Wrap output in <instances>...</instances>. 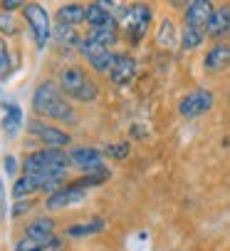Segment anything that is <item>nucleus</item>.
<instances>
[{"label": "nucleus", "mask_w": 230, "mask_h": 251, "mask_svg": "<svg viewBox=\"0 0 230 251\" xmlns=\"http://www.w3.org/2000/svg\"><path fill=\"white\" fill-rule=\"evenodd\" d=\"M60 85H62V92H67L69 97L80 100V102H92L97 97V85L84 75V70H80V67L62 70Z\"/></svg>", "instance_id": "f03ea898"}, {"label": "nucleus", "mask_w": 230, "mask_h": 251, "mask_svg": "<svg viewBox=\"0 0 230 251\" xmlns=\"http://www.w3.org/2000/svg\"><path fill=\"white\" fill-rule=\"evenodd\" d=\"M134 73H136V62H134V57H129V55H117V57H114V65H111V70H109L111 82L126 85V82L134 77Z\"/></svg>", "instance_id": "9b49d317"}, {"label": "nucleus", "mask_w": 230, "mask_h": 251, "mask_svg": "<svg viewBox=\"0 0 230 251\" xmlns=\"http://www.w3.org/2000/svg\"><path fill=\"white\" fill-rule=\"evenodd\" d=\"M203 43V30H196V27H186L183 30V38H181V45L186 50H193Z\"/></svg>", "instance_id": "412c9836"}, {"label": "nucleus", "mask_w": 230, "mask_h": 251, "mask_svg": "<svg viewBox=\"0 0 230 251\" xmlns=\"http://www.w3.org/2000/svg\"><path fill=\"white\" fill-rule=\"evenodd\" d=\"M80 50H82L84 60L97 70V73H109L111 65H114V57H117L114 52H109L106 48H102V45H97V43H92V40L80 43Z\"/></svg>", "instance_id": "6e6552de"}, {"label": "nucleus", "mask_w": 230, "mask_h": 251, "mask_svg": "<svg viewBox=\"0 0 230 251\" xmlns=\"http://www.w3.org/2000/svg\"><path fill=\"white\" fill-rule=\"evenodd\" d=\"M13 73V65H10V52H8V45L5 40L0 38V80H8Z\"/></svg>", "instance_id": "4be33fe9"}, {"label": "nucleus", "mask_w": 230, "mask_h": 251, "mask_svg": "<svg viewBox=\"0 0 230 251\" xmlns=\"http://www.w3.org/2000/svg\"><path fill=\"white\" fill-rule=\"evenodd\" d=\"M20 122H22L20 107H18V104H10V107H8V115H5V120H3V129L13 137V134L20 129Z\"/></svg>", "instance_id": "6ab92c4d"}, {"label": "nucleus", "mask_w": 230, "mask_h": 251, "mask_svg": "<svg viewBox=\"0 0 230 251\" xmlns=\"http://www.w3.org/2000/svg\"><path fill=\"white\" fill-rule=\"evenodd\" d=\"M32 107L37 115L42 117H52V120H62V122H72L74 112L67 104V100L62 97L60 87L55 82H42L32 95Z\"/></svg>", "instance_id": "f257e3e1"}, {"label": "nucleus", "mask_w": 230, "mask_h": 251, "mask_svg": "<svg viewBox=\"0 0 230 251\" xmlns=\"http://www.w3.org/2000/svg\"><path fill=\"white\" fill-rule=\"evenodd\" d=\"M148 25H151V10L146 5H134L126 13V38L131 43H139L148 32Z\"/></svg>", "instance_id": "0eeeda50"}, {"label": "nucleus", "mask_w": 230, "mask_h": 251, "mask_svg": "<svg viewBox=\"0 0 230 251\" xmlns=\"http://www.w3.org/2000/svg\"><path fill=\"white\" fill-rule=\"evenodd\" d=\"M57 38H60V43L74 45V43H77V32H74L69 25H60V30H57Z\"/></svg>", "instance_id": "393cba45"}, {"label": "nucleus", "mask_w": 230, "mask_h": 251, "mask_svg": "<svg viewBox=\"0 0 230 251\" xmlns=\"http://www.w3.org/2000/svg\"><path fill=\"white\" fill-rule=\"evenodd\" d=\"M87 40H92V43H97V45H102V48L109 50V45L117 43V27H97V30H89Z\"/></svg>", "instance_id": "a211bd4d"}, {"label": "nucleus", "mask_w": 230, "mask_h": 251, "mask_svg": "<svg viewBox=\"0 0 230 251\" xmlns=\"http://www.w3.org/2000/svg\"><path fill=\"white\" fill-rule=\"evenodd\" d=\"M30 206H32V201H18L13 214H15V217H18V214H25V209H30Z\"/></svg>", "instance_id": "bb28decb"}, {"label": "nucleus", "mask_w": 230, "mask_h": 251, "mask_svg": "<svg viewBox=\"0 0 230 251\" xmlns=\"http://www.w3.org/2000/svg\"><path fill=\"white\" fill-rule=\"evenodd\" d=\"M210 107H213V95L208 90H196L178 102V112L183 117H201L210 110Z\"/></svg>", "instance_id": "39448f33"}, {"label": "nucleus", "mask_w": 230, "mask_h": 251, "mask_svg": "<svg viewBox=\"0 0 230 251\" xmlns=\"http://www.w3.org/2000/svg\"><path fill=\"white\" fill-rule=\"evenodd\" d=\"M173 23L171 20H164L161 23V30H159V45L161 48H173Z\"/></svg>", "instance_id": "b1692460"}, {"label": "nucleus", "mask_w": 230, "mask_h": 251, "mask_svg": "<svg viewBox=\"0 0 230 251\" xmlns=\"http://www.w3.org/2000/svg\"><path fill=\"white\" fill-rule=\"evenodd\" d=\"M213 5L206 3V0H196L186 8V27H196V30H203L208 27L210 23V15H213Z\"/></svg>", "instance_id": "1a4fd4ad"}, {"label": "nucleus", "mask_w": 230, "mask_h": 251, "mask_svg": "<svg viewBox=\"0 0 230 251\" xmlns=\"http://www.w3.org/2000/svg\"><path fill=\"white\" fill-rule=\"evenodd\" d=\"M30 132H32L35 137H40L45 145L52 147V150H60V147L69 145V137H67L62 129H57V127H47V125H42V122H30Z\"/></svg>", "instance_id": "9d476101"}, {"label": "nucleus", "mask_w": 230, "mask_h": 251, "mask_svg": "<svg viewBox=\"0 0 230 251\" xmlns=\"http://www.w3.org/2000/svg\"><path fill=\"white\" fill-rule=\"evenodd\" d=\"M206 32H208V35H213V38H220V35L230 32V8H228V5H225V8L213 10V15H210V23H208Z\"/></svg>", "instance_id": "2eb2a0df"}, {"label": "nucleus", "mask_w": 230, "mask_h": 251, "mask_svg": "<svg viewBox=\"0 0 230 251\" xmlns=\"http://www.w3.org/2000/svg\"><path fill=\"white\" fill-rule=\"evenodd\" d=\"M15 167H18L15 159H13V157H5V169H8V174H15Z\"/></svg>", "instance_id": "c85d7f7f"}, {"label": "nucleus", "mask_w": 230, "mask_h": 251, "mask_svg": "<svg viewBox=\"0 0 230 251\" xmlns=\"http://www.w3.org/2000/svg\"><path fill=\"white\" fill-rule=\"evenodd\" d=\"M0 199H3V182H0Z\"/></svg>", "instance_id": "c756f323"}, {"label": "nucleus", "mask_w": 230, "mask_h": 251, "mask_svg": "<svg viewBox=\"0 0 230 251\" xmlns=\"http://www.w3.org/2000/svg\"><path fill=\"white\" fill-rule=\"evenodd\" d=\"M69 162L82 169H94V167H102V152L92 147H77L69 152Z\"/></svg>", "instance_id": "ddd939ff"}, {"label": "nucleus", "mask_w": 230, "mask_h": 251, "mask_svg": "<svg viewBox=\"0 0 230 251\" xmlns=\"http://www.w3.org/2000/svg\"><path fill=\"white\" fill-rule=\"evenodd\" d=\"M69 164V154H64L62 150H42V152H35L30 157H25L22 169L25 174H40V172H64V167Z\"/></svg>", "instance_id": "7ed1b4c3"}, {"label": "nucleus", "mask_w": 230, "mask_h": 251, "mask_svg": "<svg viewBox=\"0 0 230 251\" xmlns=\"http://www.w3.org/2000/svg\"><path fill=\"white\" fill-rule=\"evenodd\" d=\"M104 229V222L102 219H94V222H87V224H74L67 229L69 236H87V234H97Z\"/></svg>", "instance_id": "aec40b11"}, {"label": "nucleus", "mask_w": 230, "mask_h": 251, "mask_svg": "<svg viewBox=\"0 0 230 251\" xmlns=\"http://www.w3.org/2000/svg\"><path fill=\"white\" fill-rule=\"evenodd\" d=\"M50 246H55V244H45V241H35V239H20L18 244H15V251H47Z\"/></svg>", "instance_id": "5701e85b"}, {"label": "nucleus", "mask_w": 230, "mask_h": 251, "mask_svg": "<svg viewBox=\"0 0 230 251\" xmlns=\"http://www.w3.org/2000/svg\"><path fill=\"white\" fill-rule=\"evenodd\" d=\"M18 8H25V5L18 3V0H5L3 3V10H18Z\"/></svg>", "instance_id": "cd10ccee"}, {"label": "nucleus", "mask_w": 230, "mask_h": 251, "mask_svg": "<svg viewBox=\"0 0 230 251\" xmlns=\"http://www.w3.org/2000/svg\"><path fill=\"white\" fill-rule=\"evenodd\" d=\"M87 23L92 25V30H97V27H117V23H114V15H111L102 3L87 5Z\"/></svg>", "instance_id": "4468645a"}, {"label": "nucleus", "mask_w": 230, "mask_h": 251, "mask_svg": "<svg viewBox=\"0 0 230 251\" xmlns=\"http://www.w3.org/2000/svg\"><path fill=\"white\" fill-rule=\"evenodd\" d=\"M228 62H230V48H225V45H215L206 55V67L208 70H223Z\"/></svg>", "instance_id": "f3484780"}, {"label": "nucleus", "mask_w": 230, "mask_h": 251, "mask_svg": "<svg viewBox=\"0 0 230 251\" xmlns=\"http://www.w3.org/2000/svg\"><path fill=\"white\" fill-rule=\"evenodd\" d=\"M25 236L27 239H35V241H45V244H57L55 241V222L47 219V217L35 219L32 224H27Z\"/></svg>", "instance_id": "f8f14e48"}, {"label": "nucleus", "mask_w": 230, "mask_h": 251, "mask_svg": "<svg viewBox=\"0 0 230 251\" xmlns=\"http://www.w3.org/2000/svg\"><path fill=\"white\" fill-rule=\"evenodd\" d=\"M60 23L62 25H77V23H82V20H87V8H82V5H77V3H69V5H62L60 8Z\"/></svg>", "instance_id": "dca6fc26"}, {"label": "nucleus", "mask_w": 230, "mask_h": 251, "mask_svg": "<svg viewBox=\"0 0 230 251\" xmlns=\"http://www.w3.org/2000/svg\"><path fill=\"white\" fill-rule=\"evenodd\" d=\"M106 154L114 157V159H124L129 154V145H109L106 147Z\"/></svg>", "instance_id": "a878e982"}, {"label": "nucleus", "mask_w": 230, "mask_h": 251, "mask_svg": "<svg viewBox=\"0 0 230 251\" xmlns=\"http://www.w3.org/2000/svg\"><path fill=\"white\" fill-rule=\"evenodd\" d=\"M22 13H25V18H27L30 27H32L35 43L40 45V48H45V45H47V40H50V18H47V13H45L40 5H37V3L25 5V8H22Z\"/></svg>", "instance_id": "20e7f679"}, {"label": "nucleus", "mask_w": 230, "mask_h": 251, "mask_svg": "<svg viewBox=\"0 0 230 251\" xmlns=\"http://www.w3.org/2000/svg\"><path fill=\"white\" fill-rule=\"evenodd\" d=\"M87 184L84 182H74V184H69V187H62V189H57L55 194H50L47 197V209L50 211H55V209H64V206H69V204H77V201H82L84 197H87Z\"/></svg>", "instance_id": "423d86ee"}]
</instances>
